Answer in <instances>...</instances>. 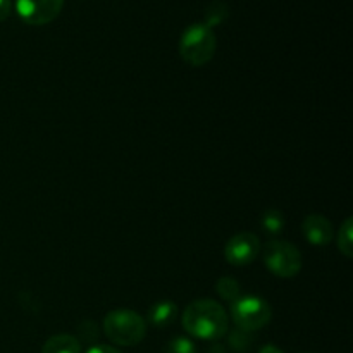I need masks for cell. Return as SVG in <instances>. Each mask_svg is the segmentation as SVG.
<instances>
[{"label":"cell","mask_w":353,"mask_h":353,"mask_svg":"<svg viewBox=\"0 0 353 353\" xmlns=\"http://www.w3.org/2000/svg\"><path fill=\"white\" fill-rule=\"evenodd\" d=\"M183 327L193 338L217 341L228 333V314L221 303L203 299L190 303L183 312Z\"/></svg>","instance_id":"1"},{"label":"cell","mask_w":353,"mask_h":353,"mask_svg":"<svg viewBox=\"0 0 353 353\" xmlns=\"http://www.w3.org/2000/svg\"><path fill=\"white\" fill-rule=\"evenodd\" d=\"M103 333L107 340L119 347H134L147 334V323L133 310H112L103 319Z\"/></svg>","instance_id":"2"},{"label":"cell","mask_w":353,"mask_h":353,"mask_svg":"<svg viewBox=\"0 0 353 353\" xmlns=\"http://www.w3.org/2000/svg\"><path fill=\"white\" fill-rule=\"evenodd\" d=\"M217 48V40L214 31L203 23H193L183 31L179 40V54L183 61L193 68L205 65L214 57Z\"/></svg>","instance_id":"3"},{"label":"cell","mask_w":353,"mask_h":353,"mask_svg":"<svg viewBox=\"0 0 353 353\" xmlns=\"http://www.w3.org/2000/svg\"><path fill=\"white\" fill-rule=\"evenodd\" d=\"M231 319L238 330L259 331L268 326L272 319V309L264 299L259 296H240L231 303Z\"/></svg>","instance_id":"4"},{"label":"cell","mask_w":353,"mask_h":353,"mask_svg":"<svg viewBox=\"0 0 353 353\" xmlns=\"http://www.w3.org/2000/svg\"><path fill=\"white\" fill-rule=\"evenodd\" d=\"M264 264L278 278H293L302 271V254L290 241L272 240L264 247Z\"/></svg>","instance_id":"5"},{"label":"cell","mask_w":353,"mask_h":353,"mask_svg":"<svg viewBox=\"0 0 353 353\" xmlns=\"http://www.w3.org/2000/svg\"><path fill=\"white\" fill-rule=\"evenodd\" d=\"M64 0H16V10L21 19L31 26H43L57 19Z\"/></svg>","instance_id":"6"},{"label":"cell","mask_w":353,"mask_h":353,"mask_svg":"<svg viewBox=\"0 0 353 353\" xmlns=\"http://www.w3.org/2000/svg\"><path fill=\"white\" fill-rule=\"evenodd\" d=\"M261 252V240L250 231L236 233L224 248V257L233 265H247L257 259Z\"/></svg>","instance_id":"7"},{"label":"cell","mask_w":353,"mask_h":353,"mask_svg":"<svg viewBox=\"0 0 353 353\" xmlns=\"http://www.w3.org/2000/svg\"><path fill=\"white\" fill-rule=\"evenodd\" d=\"M302 230H303V236L307 238V241L312 245H317V247L330 245L334 236V231H333V226H331V223L324 216H319V214L307 216L302 224Z\"/></svg>","instance_id":"8"},{"label":"cell","mask_w":353,"mask_h":353,"mask_svg":"<svg viewBox=\"0 0 353 353\" xmlns=\"http://www.w3.org/2000/svg\"><path fill=\"white\" fill-rule=\"evenodd\" d=\"M176 316H178V307L169 300H162V302H157L150 307L147 319L152 326L165 327L174 323Z\"/></svg>","instance_id":"9"},{"label":"cell","mask_w":353,"mask_h":353,"mask_svg":"<svg viewBox=\"0 0 353 353\" xmlns=\"http://www.w3.org/2000/svg\"><path fill=\"white\" fill-rule=\"evenodd\" d=\"M81 343L71 334H55L45 341L41 353H79Z\"/></svg>","instance_id":"10"},{"label":"cell","mask_w":353,"mask_h":353,"mask_svg":"<svg viewBox=\"0 0 353 353\" xmlns=\"http://www.w3.org/2000/svg\"><path fill=\"white\" fill-rule=\"evenodd\" d=\"M228 16H230V7H228V3L223 2V0H214L203 10V24L212 30L214 26L223 24Z\"/></svg>","instance_id":"11"},{"label":"cell","mask_w":353,"mask_h":353,"mask_svg":"<svg viewBox=\"0 0 353 353\" xmlns=\"http://www.w3.org/2000/svg\"><path fill=\"white\" fill-rule=\"evenodd\" d=\"M338 250L347 259L353 257V221L352 217L345 219L338 233Z\"/></svg>","instance_id":"12"},{"label":"cell","mask_w":353,"mask_h":353,"mask_svg":"<svg viewBox=\"0 0 353 353\" xmlns=\"http://www.w3.org/2000/svg\"><path fill=\"white\" fill-rule=\"evenodd\" d=\"M217 293H219L221 299L230 303H233L234 300H238L241 296L240 285H238L236 279L230 278V276H224V278H221L217 281Z\"/></svg>","instance_id":"13"},{"label":"cell","mask_w":353,"mask_h":353,"mask_svg":"<svg viewBox=\"0 0 353 353\" xmlns=\"http://www.w3.org/2000/svg\"><path fill=\"white\" fill-rule=\"evenodd\" d=\"M285 226V217L278 212V210H268L264 214V219H262V228H264L268 233L278 234L279 231Z\"/></svg>","instance_id":"14"},{"label":"cell","mask_w":353,"mask_h":353,"mask_svg":"<svg viewBox=\"0 0 353 353\" xmlns=\"http://www.w3.org/2000/svg\"><path fill=\"white\" fill-rule=\"evenodd\" d=\"M164 353H196V348L188 338H174L164 348Z\"/></svg>","instance_id":"15"},{"label":"cell","mask_w":353,"mask_h":353,"mask_svg":"<svg viewBox=\"0 0 353 353\" xmlns=\"http://www.w3.org/2000/svg\"><path fill=\"white\" fill-rule=\"evenodd\" d=\"M250 341L252 340H250V336H248L247 331H241V330H238V327H236V331H233L230 336V345L236 352H247L248 347H250Z\"/></svg>","instance_id":"16"},{"label":"cell","mask_w":353,"mask_h":353,"mask_svg":"<svg viewBox=\"0 0 353 353\" xmlns=\"http://www.w3.org/2000/svg\"><path fill=\"white\" fill-rule=\"evenodd\" d=\"M79 338L86 343H95L97 338H99V330H97V324L92 323V321H85V323L79 326L78 330Z\"/></svg>","instance_id":"17"},{"label":"cell","mask_w":353,"mask_h":353,"mask_svg":"<svg viewBox=\"0 0 353 353\" xmlns=\"http://www.w3.org/2000/svg\"><path fill=\"white\" fill-rule=\"evenodd\" d=\"M10 9H12V3L10 0H0V23L6 21L10 16Z\"/></svg>","instance_id":"18"},{"label":"cell","mask_w":353,"mask_h":353,"mask_svg":"<svg viewBox=\"0 0 353 353\" xmlns=\"http://www.w3.org/2000/svg\"><path fill=\"white\" fill-rule=\"evenodd\" d=\"M86 353H121L117 348L110 347V345H95V347L90 348Z\"/></svg>","instance_id":"19"},{"label":"cell","mask_w":353,"mask_h":353,"mask_svg":"<svg viewBox=\"0 0 353 353\" xmlns=\"http://www.w3.org/2000/svg\"><path fill=\"white\" fill-rule=\"evenodd\" d=\"M259 353H283V350L276 347V345H265V347L261 348V352Z\"/></svg>","instance_id":"20"}]
</instances>
